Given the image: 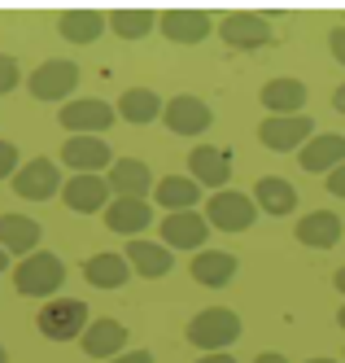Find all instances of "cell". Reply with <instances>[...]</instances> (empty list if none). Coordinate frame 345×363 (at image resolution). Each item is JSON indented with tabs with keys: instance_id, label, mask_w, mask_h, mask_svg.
Here are the masks:
<instances>
[{
	"instance_id": "cell-22",
	"label": "cell",
	"mask_w": 345,
	"mask_h": 363,
	"mask_svg": "<svg viewBox=\"0 0 345 363\" xmlns=\"http://www.w3.org/2000/svg\"><path fill=\"white\" fill-rule=\"evenodd\" d=\"M110 189H114V197H149L153 193V171L140 162V158H118L114 167H110Z\"/></svg>"
},
{
	"instance_id": "cell-1",
	"label": "cell",
	"mask_w": 345,
	"mask_h": 363,
	"mask_svg": "<svg viewBox=\"0 0 345 363\" xmlns=\"http://www.w3.org/2000/svg\"><path fill=\"white\" fill-rule=\"evenodd\" d=\"M66 284V263L57 254H48V250H35V254H26L18 272H13V289L22 298H52Z\"/></svg>"
},
{
	"instance_id": "cell-18",
	"label": "cell",
	"mask_w": 345,
	"mask_h": 363,
	"mask_svg": "<svg viewBox=\"0 0 345 363\" xmlns=\"http://www.w3.org/2000/svg\"><path fill=\"white\" fill-rule=\"evenodd\" d=\"M79 346H84V354H92V359H101V363H110V359H118L123 354V346H127V328L118 324V320H92L88 328H84V337H79Z\"/></svg>"
},
{
	"instance_id": "cell-19",
	"label": "cell",
	"mask_w": 345,
	"mask_h": 363,
	"mask_svg": "<svg viewBox=\"0 0 345 363\" xmlns=\"http://www.w3.org/2000/svg\"><path fill=\"white\" fill-rule=\"evenodd\" d=\"M258 101L271 110V118H293V114L306 110V84H302V79H288V74H284V79L262 84Z\"/></svg>"
},
{
	"instance_id": "cell-24",
	"label": "cell",
	"mask_w": 345,
	"mask_h": 363,
	"mask_svg": "<svg viewBox=\"0 0 345 363\" xmlns=\"http://www.w3.org/2000/svg\"><path fill=\"white\" fill-rule=\"evenodd\" d=\"M254 201H258L262 215L284 219V215L298 211V189L288 184V179H280V175H262L258 184H254Z\"/></svg>"
},
{
	"instance_id": "cell-11",
	"label": "cell",
	"mask_w": 345,
	"mask_h": 363,
	"mask_svg": "<svg viewBox=\"0 0 345 363\" xmlns=\"http://www.w3.org/2000/svg\"><path fill=\"white\" fill-rule=\"evenodd\" d=\"M315 136V123L306 118V114H293V118H262L258 123V140L267 145L271 153H293V149H302L306 140Z\"/></svg>"
},
{
	"instance_id": "cell-34",
	"label": "cell",
	"mask_w": 345,
	"mask_h": 363,
	"mask_svg": "<svg viewBox=\"0 0 345 363\" xmlns=\"http://www.w3.org/2000/svg\"><path fill=\"white\" fill-rule=\"evenodd\" d=\"M328 193H332V197H345V162L328 175Z\"/></svg>"
},
{
	"instance_id": "cell-29",
	"label": "cell",
	"mask_w": 345,
	"mask_h": 363,
	"mask_svg": "<svg viewBox=\"0 0 345 363\" xmlns=\"http://www.w3.org/2000/svg\"><path fill=\"white\" fill-rule=\"evenodd\" d=\"M105 27H110V18H101L96 9H66V13L57 18V31H62L70 44H92V40H101Z\"/></svg>"
},
{
	"instance_id": "cell-41",
	"label": "cell",
	"mask_w": 345,
	"mask_h": 363,
	"mask_svg": "<svg viewBox=\"0 0 345 363\" xmlns=\"http://www.w3.org/2000/svg\"><path fill=\"white\" fill-rule=\"evenodd\" d=\"M336 324H341V328H345V306H341V311H336Z\"/></svg>"
},
{
	"instance_id": "cell-43",
	"label": "cell",
	"mask_w": 345,
	"mask_h": 363,
	"mask_svg": "<svg viewBox=\"0 0 345 363\" xmlns=\"http://www.w3.org/2000/svg\"><path fill=\"white\" fill-rule=\"evenodd\" d=\"M306 363H336V359H306Z\"/></svg>"
},
{
	"instance_id": "cell-6",
	"label": "cell",
	"mask_w": 345,
	"mask_h": 363,
	"mask_svg": "<svg viewBox=\"0 0 345 363\" xmlns=\"http://www.w3.org/2000/svg\"><path fill=\"white\" fill-rule=\"evenodd\" d=\"M26 88H31L35 101H70V92L79 88V66L66 57H48L31 70Z\"/></svg>"
},
{
	"instance_id": "cell-30",
	"label": "cell",
	"mask_w": 345,
	"mask_h": 363,
	"mask_svg": "<svg viewBox=\"0 0 345 363\" xmlns=\"http://www.w3.org/2000/svg\"><path fill=\"white\" fill-rule=\"evenodd\" d=\"M153 27H157V13H149V9H114L110 13V31L123 40H145Z\"/></svg>"
},
{
	"instance_id": "cell-36",
	"label": "cell",
	"mask_w": 345,
	"mask_h": 363,
	"mask_svg": "<svg viewBox=\"0 0 345 363\" xmlns=\"http://www.w3.org/2000/svg\"><path fill=\"white\" fill-rule=\"evenodd\" d=\"M254 363H288V359H284V354H280V350H262V354H258V359H254Z\"/></svg>"
},
{
	"instance_id": "cell-14",
	"label": "cell",
	"mask_w": 345,
	"mask_h": 363,
	"mask_svg": "<svg viewBox=\"0 0 345 363\" xmlns=\"http://www.w3.org/2000/svg\"><path fill=\"white\" fill-rule=\"evenodd\" d=\"M205 237H210V223H205V215H197V211H175V215L162 219V245H166L171 254H175V250H201Z\"/></svg>"
},
{
	"instance_id": "cell-5",
	"label": "cell",
	"mask_w": 345,
	"mask_h": 363,
	"mask_svg": "<svg viewBox=\"0 0 345 363\" xmlns=\"http://www.w3.org/2000/svg\"><path fill=\"white\" fill-rule=\"evenodd\" d=\"M258 215H262L258 201L249 193H236V189H219L205 201V223L219 232H245V228H254Z\"/></svg>"
},
{
	"instance_id": "cell-23",
	"label": "cell",
	"mask_w": 345,
	"mask_h": 363,
	"mask_svg": "<svg viewBox=\"0 0 345 363\" xmlns=\"http://www.w3.org/2000/svg\"><path fill=\"white\" fill-rule=\"evenodd\" d=\"M153 201L162 206L166 215H175V211H197L201 184H197L193 175H166V179H157V184H153Z\"/></svg>"
},
{
	"instance_id": "cell-26",
	"label": "cell",
	"mask_w": 345,
	"mask_h": 363,
	"mask_svg": "<svg viewBox=\"0 0 345 363\" xmlns=\"http://www.w3.org/2000/svg\"><path fill=\"white\" fill-rule=\"evenodd\" d=\"M118 118H127L131 127H145V123H157L162 118V110H166V101L157 96L153 88H127L123 96H118Z\"/></svg>"
},
{
	"instance_id": "cell-15",
	"label": "cell",
	"mask_w": 345,
	"mask_h": 363,
	"mask_svg": "<svg viewBox=\"0 0 345 363\" xmlns=\"http://www.w3.org/2000/svg\"><path fill=\"white\" fill-rule=\"evenodd\" d=\"M298 162H302V171H310V175H332V171L345 162V136H336V132L310 136V140L298 149Z\"/></svg>"
},
{
	"instance_id": "cell-20",
	"label": "cell",
	"mask_w": 345,
	"mask_h": 363,
	"mask_svg": "<svg viewBox=\"0 0 345 363\" xmlns=\"http://www.w3.org/2000/svg\"><path fill=\"white\" fill-rule=\"evenodd\" d=\"M127 263H131V272L145 276V280H162V276H171V267H175V254H171L166 245H157V241L136 237V241L127 245Z\"/></svg>"
},
{
	"instance_id": "cell-40",
	"label": "cell",
	"mask_w": 345,
	"mask_h": 363,
	"mask_svg": "<svg viewBox=\"0 0 345 363\" xmlns=\"http://www.w3.org/2000/svg\"><path fill=\"white\" fill-rule=\"evenodd\" d=\"M5 267H9V254H5V250H0V272H5Z\"/></svg>"
},
{
	"instance_id": "cell-17",
	"label": "cell",
	"mask_w": 345,
	"mask_h": 363,
	"mask_svg": "<svg viewBox=\"0 0 345 363\" xmlns=\"http://www.w3.org/2000/svg\"><path fill=\"white\" fill-rule=\"evenodd\" d=\"M188 175L197 179L201 189H223L227 179H232V153L227 149H215V145H197L188 153Z\"/></svg>"
},
{
	"instance_id": "cell-16",
	"label": "cell",
	"mask_w": 345,
	"mask_h": 363,
	"mask_svg": "<svg viewBox=\"0 0 345 363\" xmlns=\"http://www.w3.org/2000/svg\"><path fill=\"white\" fill-rule=\"evenodd\" d=\"M149 223H153V206H149V197H114L110 211H105V228L118 232V237H131V241H136Z\"/></svg>"
},
{
	"instance_id": "cell-9",
	"label": "cell",
	"mask_w": 345,
	"mask_h": 363,
	"mask_svg": "<svg viewBox=\"0 0 345 363\" xmlns=\"http://www.w3.org/2000/svg\"><path fill=\"white\" fill-rule=\"evenodd\" d=\"M13 193L22 201H48V197H57L62 193V171L52 158H31V162H22L18 175L9 179Z\"/></svg>"
},
{
	"instance_id": "cell-7",
	"label": "cell",
	"mask_w": 345,
	"mask_h": 363,
	"mask_svg": "<svg viewBox=\"0 0 345 363\" xmlns=\"http://www.w3.org/2000/svg\"><path fill=\"white\" fill-rule=\"evenodd\" d=\"M162 123H166V132H175V136H205V132H210V123H215V110H210L201 96L179 92V96L166 101Z\"/></svg>"
},
{
	"instance_id": "cell-31",
	"label": "cell",
	"mask_w": 345,
	"mask_h": 363,
	"mask_svg": "<svg viewBox=\"0 0 345 363\" xmlns=\"http://www.w3.org/2000/svg\"><path fill=\"white\" fill-rule=\"evenodd\" d=\"M22 84V66L9 57V53H0V96H5V92H13Z\"/></svg>"
},
{
	"instance_id": "cell-37",
	"label": "cell",
	"mask_w": 345,
	"mask_h": 363,
	"mask_svg": "<svg viewBox=\"0 0 345 363\" xmlns=\"http://www.w3.org/2000/svg\"><path fill=\"white\" fill-rule=\"evenodd\" d=\"M332 110H336V114H341V118H345V84H341V88H336V92H332Z\"/></svg>"
},
{
	"instance_id": "cell-4",
	"label": "cell",
	"mask_w": 345,
	"mask_h": 363,
	"mask_svg": "<svg viewBox=\"0 0 345 363\" xmlns=\"http://www.w3.org/2000/svg\"><path fill=\"white\" fill-rule=\"evenodd\" d=\"M114 118H118V110L101 96H79V101H66L57 110V123L70 136H105L114 127Z\"/></svg>"
},
{
	"instance_id": "cell-10",
	"label": "cell",
	"mask_w": 345,
	"mask_h": 363,
	"mask_svg": "<svg viewBox=\"0 0 345 363\" xmlns=\"http://www.w3.org/2000/svg\"><path fill=\"white\" fill-rule=\"evenodd\" d=\"M62 197L74 215H105L110 201H114V189H110L105 175H74V179H66Z\"/></svg>"
},
{
	"instance_id": "cell-33",
	"label": "cell",
	"mask_w": 345,
	"mask_h": 363,
	"mask_svg": "<svg viewBox=\"0 0 345 363\" xmlns=\"http://www.w3.org/2000/svg\"><path fill=\"white\" fill-rule=\"evenodd\" d=\"M328 48H332V57L345 66V27H332V35H328Z\"/></svg>"
},
{
	"instance_id": "cell-35",
	"label": "cell",
	"mask_w": 345,
	"mask_h": 363,
	"mask_svg": "<svg viewBox=\"0 0 345 363\" xmlns=\"http://www.w3.org/2000/svg\"><path fill=\"white\" fill-rule=\"evenodd\" d=\"M110 363H153V350H127V354H118Z\"/></svg>"
},
{
	"instance_id": "cell-12",
	"label": "cell",
	"mask_w": 345,
	"mask_h": 363,
	"mask_svg": "<svg viewBox=\"0 0 345 363\" xmlns=\"http://www.w3.org/2000/svg\"><path fill=\"white\" fill-rule=\"evenodd\" d=\"M62 162L79 175H101V171H110L118 158L110 153V145H105L101 136H70L62 145Z\"/></svg>"
},
{
	"instance_id": "cell-38",
	"label": "cell",
	"mask_w": 345,
	"mask_h": 363,
	"mask_svg": "<svg viewBox=\"0 0 345 363\" xmlns=\"http://www.w3.org/2000/svg\"><path fill=\"white\" fill-rule=\"evenodd\" d=\"M197 363H236V359H232V354H227V350H219V354H201V359H197Z\"/></svg>"
},
{
	"instance_id": "cell-3",
	"label": "cell",
	"mask_w": 345,
	"mask_h": 363,
	"mask_svg": "<svg viewBox=\"0 0 345 363\" xmlns=\"http://www.w3.org/2000/svg\"><path fill=\"white\" fill-rule=\"evenodd\" d=\"M88 302H79V298H48L40 306V315H35V328L48 337V342H74V337H84L88 328Z\"/></svg>"
},
{
	"instance_id": "cell-21",
	"label": "cell",
	"mask_w": 345,
	"mask_h": 363,
	"mask_svg": "<svg viewBox=\"0 0 345 363\" xmlns=\"http://www.w3.org/2000/svg\"><path fill=\"white\" fill-rule=\"evenodd\" d=\"M188 272H193L197 284H205V289H223V284L236 280V254H227V250H197Z\"/></svg>"
},
{
	"instance_id": "cell-2",
	"label": "cell",
	"mask_w": 345,
	"mask_h": 363,
	"mask_svg": "<svg viewBox=\"0 0 345 363\" xmlns=\"http://www.w3.org/2000/svg\"><path fill=\"white\" fill-rule=\"evenodd\" d=\"M188 342L205 354H219L232 342H241V315L227 311V306H205L188 320Z\"/></svg>"
},
{
	"instance_id": "cell-39",
	"label": "cell",
	"mask_w": 345,
	"mask_h": 363,
	"mask_svg": "<svg viewBox=\"0 0 345 363\" xmlns=\"http://www.w3.org/2000/svg\"><path fill=\"white\" fill-rule=\"evenodd\" d=\"M332 284H336V289L345 294V267H336V276H332Z\"/></svg>"
},
{
	"instance_id": "cell-27",
	"label": "cell",
	"mask_w": 345,
	"mask_h": 363,
	"mask_svg": "<svg viewBox=\"0 0 345 363\" xmlns=\"http://www.w3.org/2000/svg\"><path fill=\"white\" fill-rule=\"evenodd\" d=\"M341 232H345L341 215H332V211H310V215L298 219V241L310 245V250H332L341 241Z\"/></svg>"
},
{
	"instance_id": "cell-8",
	"label": "cell",
	"mask_w": 345,
	"mask_h": 363,
	"mask_svg": "<svg viewBox=\"0 0 345 363\" xmlns=\"http://www.w3.org/2000/svg\"><path fill=\"white\" fill-rule=\"evenodd\" d=\"M219 35L227 48H241V53H254V48H267L276 40L271 18L267 13H227L219 22Z\"/></svg>"
},
{
	"instance_id": "cell-32",
	"label": "cell",
	"mask_w": 345,
	"mask_h": 363,
	"mask_svg": "<svg viewBox=\"0 0 345 363\" xmlns=\"http://www.w3.org/2000/svg\"><path fill=\"white\" fill-rule=\"evenodd\" d=\"M18 145L13 140H0V179H13L18 175Z\"/></svg>"
},
{
	"instance_id": "cell-13",
	"label": "cell",
	"mask_w": 345,
	"mask_h": 363,
	"mask_svg": "<svg viewBox=\"0 0 345 363\" xmlns=\"http://www.w3.org/2000/svg\"><path fill=\"white\" fill-rule=\"evenodd\" d=\"M157 27H162V35L171 44H201L210 31H215V18L205 9H166L157 18Z\"/></svg>"
},
{
	"instance_id": "cell-25",
	"label": "cell",
	"mask_w": 345,
	"mask_h": 363,
	"mask_svg": "<svg viewBox=\"0 0 345 363\" xmlns=\"http://www.w3.org/2000/svg\"><path fill=\"white\" fill-rule=\"evenodd\" d=\"M84 280L92 289H123L131 280L127 254H92V258H84Z\"/></svg>"
},
{
	"instance_id": "cell-28",
	"label": "cell",
	"mask_w": 345,
	"mask_h": 363,
	"mask_svg": "<svg viewBox=\"0 0 345 363\" xmlns=\"http://www.w3.org/2000/svg\"><path fill=\"white\" fill-rule=\"evenodd\" d=\"M40 237L44 232L31 215H0V250L5 254H35Z\"/></svg>"
},
{
	"instance_id": "cell-42",
	"label": "cell",
	"mask_w": 345,
	"mask_h": 363,
	"mask_svg": "<svg viewBox=\"0 0 345 363\" xmlns=\"http://www.w3.org/2000/svg\"><path fill=\"white\" fill-rule=\"evenodd\" d=\"M0 363H9V350H5V346H0Z\"/></svg>"
}]
</instances>
